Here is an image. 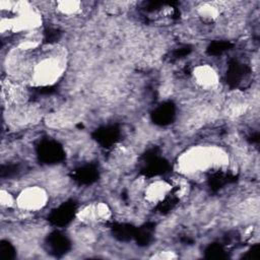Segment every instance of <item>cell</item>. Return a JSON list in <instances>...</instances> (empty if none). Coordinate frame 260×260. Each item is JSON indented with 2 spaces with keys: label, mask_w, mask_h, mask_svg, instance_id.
I'll return each instance as SVG.
<instances>
[{
  "label": "cell",
  "mask_w": 260,
  "mask_h": 260,
  "mask_svg": "<svg viewBox=\"0 0 260 260\" xmlns=\"http://www.w3.org/2000/svg\"><path fill=\"white\" fill-rule=\"evenodd\" d=\"M226 161L225 153L222 151L216 148L197 146L183 153L178 159V166L182 173L189 175L222 168L226 165Z\"/></svg>",
  "instance_id": "6da1fadb"
},
{
  "label": "cell",
  "mask_w": 260,
  "mask_h": 260,
  "mask_svg": "<svg viewBox=\"0 0 260 260\" xmlns=\"http://www.w3.org/2000/svg\"><path fill=\"white\" fill-rule=\"evenodd\" d=\"M15 197V206L24 212H37L42 210L49 200L47 190L39 185L23 188Z\"/></svg>",
  "instance_id": "7a4b0ae2"
},
{
  "label": "cell",
  "mask_w": 260,
  "mask_h": 260,
  "mask_svg": "<svg viewBox=\"0 0 260 260\" xmlns=\"http://www.w3.org/2000/svg\"><path fill=\"white\" fill-rule=\"evenodd\" d=\"M192 78L197 86L202 89H211L218 85L219 74L210 64H199L192 70Z\"/></svg>",
  "instance_id": "3957f363"
},
{
  "label": "cell",
  "mask_w": 260,
  "mask_h": 260,
  "mask_svg": "<svg viewBox=\"0 0 260 260\" xmlns=\"http://www.w3.org/2000/svg\"><path fill=\"white\" fill-rule=\"evenodd\" d=\"M173 186L165 180H155L147 184L143 191L144 200L148 204L161 203L172 192Z\"/></svg>",
  "instance_id": "277c9868"
},
{
  "label": "cell",
  "mask_w": 260,
  "mask_h": 260,
  "mask_svg": "<svg viewBox=\"0 0 260 260\" xmlns=\"http://www.w3.org/2000/svg\"><path fill=\"white\" fill-rule=\"evenodd\" d=\"M57 12L63 16L75 17L83 10V4L79 1H59L55 3Z\"/></svg>",
  "instance_id": "5b68a950"
},
{
  "label": "cell",
  "mask_w": 260,
  "mask_h": 260,
  "mask_svg": "<svg viewBox=\"0 0 260 260\" xmlns=\"http://www.w3.org/2000/svg\"><path fill=\"white\" fill-rule=\"evenodd\" d=\"M0 204L2 208H11L16 204V197H14L10 191L3 188L0 192Z\"/></svg>",
  "instance_id": "8992f818"
}]
</instances>
